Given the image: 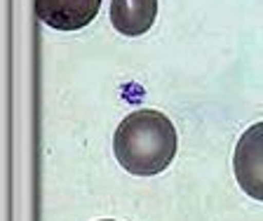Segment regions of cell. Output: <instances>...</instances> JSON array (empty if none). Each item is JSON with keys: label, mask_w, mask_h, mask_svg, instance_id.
I'll list each match as a JSON object with an SVG mask.
<instances>
[{"label": "cell", "mask_w": 263, "mask_h": 221, "mask_svg": "<svg viewBox=\"0 0 263 221\" xmlns=\"http://www.w3.org/2000/svg\"><path fill=\"white\" fill-rule=\"evenodd\" d=\"M113 151L127 172L153 177L164 172L174 160L176 130L160 110H134L115 130Z\"/></svg>", "instance_id": "1"}, {"label": "cell", "mask_w": 263, "mask_h": 221, "mask_svg": "<svg viewBox=\"0 0 263 221\" xmlns=\"http://www.w3.org/2000/svg\"><path fill=\"white\" fill-rule=\"evenodd\" d=\"M233 170L240 188L263 202V122H256L240 137L233 155Z\"/></svg>", "instance_id": "2"}, {"label": "cell", "mask_w": 263, "mask_h": 221, "mask_svg": "<svg viewBox=\"0 0 263 221\" xmlns=\"http://www.w3.org/2000/svg\"><path fill=\"white\" fill-rule=\"evenodd\" d=\"M101 10V0H35V14L57 31L85 28Z\"/></svg>", "instance_id": "3"}, {"label": "cell", "mask_w": 263, "mask_h": 221, "mask_svg": "<svg viewBox=\"0 0 263 221\" xmlns=\"http://www.w3.org/2000/svg\"><path fill=\"white\" fill-rule=\"evenodd\" d=\"M155 17H158V0H113L110 3L113 28L129 38L151 31Z\"/></svg>", "instance_id": "4"}, {"label": "cell", "mask_w": 263, "mask_h": 221, "mask_svg": "<svg viewBox=\"0 0 263 221\" xmlns=\"http://www.w3.org/2000/svg\"><path fill=\"white\" fill-rule=\"evenodd\" d=\"M104 221H113V219H104Z\"/></svg>", "instance_id": "5"}]
</instances>
